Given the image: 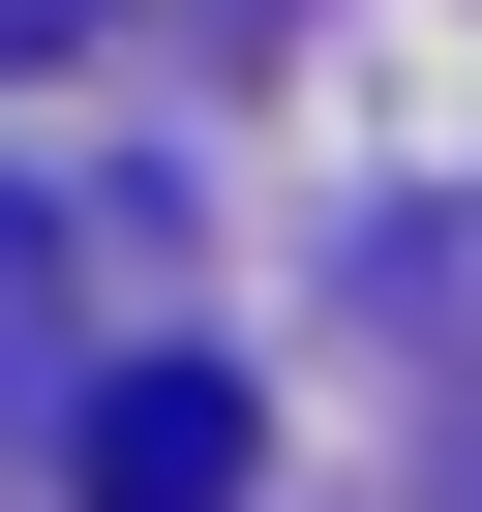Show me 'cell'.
<instances>
[{
  "label": "cell",
  "instance_id": "1",
  "mask_svg": "<svg viewBox=\"0 0 482 512\" xmlns=\"http://www.w3.org/2000/svg\"><path fill=\"white\" fill-rule=\"evenodd\" d=\"M91 512H241V392L211 362H121L91 392Z\"/></svg>",
  "mask_w": 482,
  "mask_h": 512
},
{
  "label": "cell",
  "instance_id": "2",
  "mask_svg": "<svg viewBox=\"0 0 482 512\" xmlns=\"http://www.w3.org/2000/svg\"><path fill=\"white\" fill-rule=\"evenodd\" d=\"M61 31H91V0H0V61H61Z\"/></svg>",
  "mask_w": 482,
  "mask_h": 512
}]
</instances>
